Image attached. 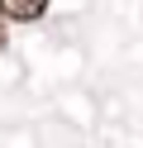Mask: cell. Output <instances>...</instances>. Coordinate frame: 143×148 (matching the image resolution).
<instances>
[{"mask_svg":"<svg viewBox=\"0 0 143 148\" xmlns=\"http://www.w3.org/2000/svg\"><path fill=\"white\" fill-rule=\"evenodd\" d=\"M43 10H48V0H0V14H5V19H14V24H34V19H43Z\"/></svg>","mask_w":143,"mask_h":148,"instance_id":"1","label":"cell"},{"mask_svg":"<svg viewBox=\"0 0 143 148\" xmlns=\"http://www.w3.org/2000/svg\"><path fill=\"white\" fill-rule=\"evenodd\" d=\"M0 48H5V19H0Z\"/></svg>","mask_w":143,"mask_h":148,"instance_id":"2","label":"cell"}]
</instances>
